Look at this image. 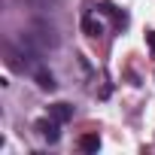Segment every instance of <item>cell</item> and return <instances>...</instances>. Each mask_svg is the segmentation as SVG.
Listing matches in <instances>:
<instances>
[{
  "label": "cell",
  "instance_id": "obj_4",
  "mask_svg": "<svg viewBox=\"0 0 155 155\" xmlns=\"http://www.w3.org/2000/svg\"><path fill=\"white\" fill-rule=\"evenodd\" d=\"M79 149H82V152H97V149H101V137H97V134L79 137Z\"/></svg>",
  "mask_w": 155,
  "mask_h": 155
},
{
  "label": "cell",
  "instance_id": "obj_6",
  "mask_svg": "<svg viewBox=\"0 0 155 155\" xmlns=\"http://www.w3.org/2000/svg\"><path fill=\"white\" fill-rule=\"evenodd\" d=\"M146 43H149V49H155V31H149V34H146Z\"/></svg>",
  "mask_w": 155,
  "mask_h": 155
},
{
  "label": "cell",
  "instance_id": "obj_3",
  "mask_svg": "<svg viewBox=\"0 0 155 155\" xmlns=\"http://www.w3.org/2000/svg\"><path fill=\"white\" fill-rule=\"evenodd\" d=\"M52 119L70 122V119H73V107H70V104H55V107H52Z\"/></svg>",
  "mask_w": 155,
  "mask_h": 155
},
{
  "label": "cell",
  "instance_id": "obj_1",
  "mask_svg": "<svg viewBox=\"0 0 155 155\" xmlns=\"http://www.w3.org/2000/svg\"><path fill=\"white\" fill-rule=\"evenodd\" d=\"M58 125H61L58 119H52V122H49V119H40V122H37V131H40V134H43L49 143H58V137H61Z\"/></svg>",
  "mask_w": 155,
  "mask_h": 155
},
{
  "label": "cell",
  "instance_id": "obj_2",
  "mask_svg": "<svg viewBox=\"0 0 155 155\" xmlns=\"http://www.w3.org/2000/svg\"><path fill=\"white\" fill-rule=\"evenodd\" d=\"M82 31H85L88 37H101V34H104V25H101L94 15H85V18H82Z\"/></svg>",
  "mask_w": 155,
  "mask_h": 155
},
{
  "label": "cell",
  "instance_id": "obj_5",
  "mask_svg": "<svg viewBox=\"0 0 155 155\" xmlns=\"http://www.w3.org/2000/svg\"><path fill=\"white\" fill-rule=\"evenodd\" d=\"M34 76H37V85H40L43 91H52V88H55L52 73H46V70H40V67H37V70H34Z\"/></svg>",
  "mask_w": 155,
  "mask_h": 155
}]
</instances>
